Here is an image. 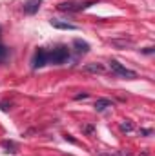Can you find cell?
<instances>
[{
	"label": "cell",
	"instance_id": "8992f818",
	"mask_svg": "<svg viewBox=\"0 0 155 156\" xmlns=\"http://www.w3.org/2000/svg\"><path fill=\"white\" fill-rule=\"evenodd\" d=\"M40 4H42V0H28L24 4V13L26 15H35L40 9Z\"/></svg>",
	"mask_w": 155,
	"mask_h": 156
},
{
	"label": "cell",
	"instance_id": "ba28073f",
	"mask_svg": "<svg viewBox=\"0 0 155 156\" xmlns=\"http://www.w3.org/2000/svg\"><path fill=\"white\" fill-rule=\"evenodd\" d=\"M113 104H112V100H108V98H99L97 102H95V109L97 111H104L106 107H112Z\"/></svg>",
	"mask_w": 155,
	"mask_h": 156
},
{
	"label": "cell",
	"instance_id": "4fadbf2b",
	"mask_svg": "<svg viewBox=\"0 0 155 156\" xmlns=\"http://www.w3.org/2000/svg\"><path fill=\"white\" fill-rule=\"evenodd\" d=\"M0 107H2V111H7V104H6V102H2Z\"/></svg>",
	"mask_w": 155,
	"mask_h": 156
},
{
	"label": "cell",
	"instance_id": "7c38bea8",
	"mask_svg": "<svg viewBox=\"0 0 155 156\" xmlns=\"http://www.w3.org/2000/svg\"><path fill=\"white\" fill-rule=\"evenodd\" d=\"M77 100H80V98H88V93H82V94H78V96H75Z\"/></svg>",
	"mask_w": 155,
	"mask_h": 156
},
{
	"label": "cell",
	"instance_id": "5b68a950",
	"mask_svg": "<svg viewBox=\"0 0 155 156\" xmlns=\"http://www.w3.org/2000/svg\"><path fill=\"white\" fill-rule=\"evenodd\" d=\"M51 26L55 29H62V31H75L77 29L75 24H70V22H64V20H59V18H53L51 20Z\"/></svg>",
	"mask_w": 155,
	"mask_h": 156
},
{
	"label": "cell",
	"instance_id": "6da1fadb",
	"mask_svg": "<svg viewBox=\"0 0 155 156\" xmlns=\"http://www.w3.org/2000/svg\"><path fill=\"white\" fill-rule=\"evenodd\" d=\"M70 58V49L66 47V45H59V47H55L53 51H47V60H49V64H64L66 60Z\"/></svg>",
	"mask_w": 155,
	"mask_h": 156
},
{
	"label": "cell",
	"instance_id": "9c48e42d",
	"mask_svg": "<svg viewBox=\"0 0 155 156\" xmlns=\"http://www.w3.org/2000/svg\"><path fill=\"white\" fill-rule=\"evenodd\" d=\"M84 71H88V73H104V67L100 64H88V66H84Z\"/></svg>",
	"mask_w": 155,
	"mask_h": 156
},
{
	"label": "cell",
	"instance_id": "3957f363",
	"mask_svg": "<svg viewBox=\"0 0 155 156\" xmlns=\"http://www.w3.org/2000/svg\"><path fill=\"white\" fill-rule=\"evenodd\" d=\"M93 2H77V0H70V2H60L57 7L60 11H68V13H77V11H82L86 9L88 5H91Z\"/></svg>",
	"mask_w": 155,
	"mask_h": 156
},
{
	"label": "cell",
	"instance_id": "30bf717a",
	"mask_svg": "<svg viewBox=\"0 0 155 156\" xmlns=\"http://www.w3.org/2000/svg\"><path fill=\"white\" fill-rule=\"evenodd\" d=\"M133 129V125L130 123V122H124V123H120V131H126V133H130Z\"/></svg>",
	"mask_w": 155,
	"mask_h": 156
},
{
	"label": "cell",
	"instance_id": "277c9868",
	"mask_svg": "<svg viewBox=\"0 0 155 156\" xmlns=\"http://www.w3.org/2000/svg\"><path fill=\"white\" fill-rule=\"evenodd\" d=\"M31 64H33V69H40V67L47 66V64H49V60H47V51H46V49H39V51L35 53Z\"/></svg>",
	"mask_w": 155,
	"mask_h": 156
},
{
	"label": "cell",
	"instance_id": "8fae6325",
	"mask_svg": "<svg viewBox=\"0 0 155 156\" xmlns=\"http://www.w3.org/2000/svg\"><path fill=\"white\" fill-rule=\"evenodd\" d=\"M6 56H7V49L0 44V62H4V60H6Z\"/></svg>",
	"mask_w": 155,
	"mask_h": 156
},
{
	"label": "cell",
	"instance_id": "52a82bcc",
	"mask_svg": "<svg viewBox=\"0 0 155 156\" xmlns=\"http://www.w3.org/2000/svg\"><path fill=\"white\" fill-rule=\"evenodd\" d=\"M73 47L77 49L78 55H86L88 51H89V44L88 42H84V40H73Z\"/></svg>",
	"mask_w": 155,
	"mask_h": 156
},
{
	"label": "cell",
	"instance_id": "7a4b0ae2",
	"mask_svg": "<svg viewBox=\"0 0 155 156\" xmlns=\"http://www.w3.org/2000/svg\"><path fill=\"white\" fill-rule=\"evenodd\" d=\"M110 69H112V73H115L117 76L128 78V80H135V78H137V73H135V71H131V69L124 67V66H122V64H119L117 60H112V62H110Z\"/></svg>",
	"mask_w": 155,
	"mask_h": 156
}]
</instances>
